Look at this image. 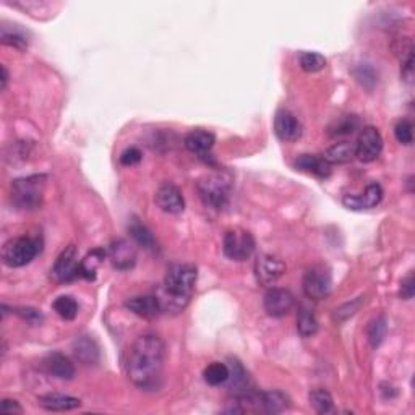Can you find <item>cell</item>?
I'll return each instance as SVG.
<instances>
[{
    "mask_svg": "<svg viewBox=\"0 0 415 415\" xmlns=\"http://www.w3.org/2000/svg\"><path fill=\"white\" fill-rule=\"evenodd\" d=\"M331 274L328 269L321 266L309 269L304 276V283H302V289H304L305 295L311 300L326 299L331 292Z\"/></svg>",
    "mask_w": 415,
    "mask_h": 415,
    "instance_id": "obj_7",
    "label": "cell"
},
{
    "mask_svg": "<svg viewBox=\"0 0 415 415\" xmlns=\"http://www.w3.org/2000/svg\"><path fill=\"white\" fill-rule=\"evenodd\" d=\"M299 66L306 73H316L326 67V58L318 52H302L299 56Z\"/></svg>",
    "mask_w": 415,
    "mask_h": 415,
    "instance_id": "obj_31",
    "label": "cell"
},
{
    "mask_svg": "<svg viewBox=\"0 0 415 415\" xmlns=\"http://www.w3.org/2000/svg\"><path fill=\"white\" fill-rule=\"evenodd\" d=\"M0 411L4 414H21L23 412V407L17 401H13V399H4L2 404H0Z\"/></svg>",
    "mask_w": 415,
    "mask_h": 415,
    "instance_id": "obj_39",
    "label": "cell"
},
{
    "mask_svg": "<svg viewBox=\"0 0 415 415\" xmlns=\"http://www.w3.org/2000/svg\"><path fill=\"white\" fill-rule=\"evenodd\" d=\"M37 404L46 411H52V412H67V411H73V409H78L82 406V401L78 397L73 396H66V395H46L41 396L37 399Z\"/></svg>",
    "mask_w": 415,
    "mask_h": 415,
    "instance_id": "obj_20",
    "label": "cell"
},
{
    "mask_svg": "<svg viewBox=\"0 0 415 415\" xmlns=\"http://www.w3.org/2000/svg\"><path fill=\"white\" fill-rule=\"evenodd\" d=\"M142 158H143V154L138 148H135V147L127 148L120 154V164L122 166H135V164H138L140 161H142Z\"/></svg>",
    "mask_w": 415,
    "mask_h": 415,
    "instance_id": "obj_36",
    "label": "cell"
},
{
    "mask_svg": "<svg viewBox=\"0 0 415 415\" xmlns=\"http://www.w3.org/2000/svg\"><path fill=\"white\" fill-rule=\"evenodd\" d=\"M295 299L290 290L283 287H269L265 294V310L269 316L273 318H283L289 315V311L294 309Z\"/></svg>",
    "mask_w": 415,
    "mask_h": 415,
    "instance_id": "obj_11",
    "label": "cell"
},
{
    "mask_svg": "<svg viewBox=\"0 0 415 415\" xmlns=\"http://www.w3.org/2000/svg\"><path fill=\"white\" fill-rule=\"evenodd\" d=\"M274 132H276L278 138L281 140V142H297L302 137V123L292 112L285 109L278 111L276 117H274Z\"/></svg>",
    "mask_w": 415,
    "mask_h": 415,
    "instance_id": "obj_13",
    "label": "cell"
},
{
    "mask_svg": "<svg viewBox=\"0 0 415 415\" xmlns=\"http://www.w3.org/2000/svg\"><path fill=\"white\" fill-rule=\"evenodd\" d=\"M52 306L54 310H56V314L67 321L75 320L78 315L77 300L70 297V295H62V297H58L56 302H54Z\"/></svg>",
    "mask_w": 415,
    "mask_h": 415,
    "instance_id": "obj_30",
    "label": "cell"
},
{
    "mask_svg": "<svg viewBox=\"0 0 415 415\" xmlns=\"http://www.w3.org/2000/svg\"><path fill=\"white\" fill-rule=\"evenodd\" d=\"M7 83H8V72L5 66H2V91L7 88Z\"/></svg>",
    "mask_w": 415,
    "mask_h": 415,
    "instance_id": "obj_40",
    "label": "cell"
},
{
    "mask_svg": "<svg viewBox=\"0 0 415 415\" xmlns=\"http://www.w3.org/2000/svg\"><path fill=\"white\" fill-rule=\"evenodd\" d=\"M295 167L300 171L310 172L320 179H326L331 175V164L326 163L323 159V156H314V154H302L300 158L295 161Z\"/></svg>",
    "mask_w": 415,
    "mask_h": 415,
    "instance_id": "obj_22",
    "label": "cell"
},
{
    "mask_svg": "<svg viewBox=\"0 0 415 415\" xmlns=\"http://www.w3.org/2000/svg\"><path fill=\"white\" fill-rule=\"evenodd\" d=\"M203 378L211 386L224 385L229 380V366L223 362L209 364L203 371Z\"/></svg>",
    "mask_w": 415,
    "mask_h": 415,
    "instance_id": "obj_27",
    "label": "cell"
},
{
    "mask_svg": "<svg viewBox=\"0 0 415 415\" xmlns=\"http://www.w3.org/2000/svg\"><path fill=\"white\" fill-rule=\"evenodd\" d=\"M46 175H30L12 183V199L21 209H36L41 206L44 195Z\"/></svg>",
    "mask_w": 415,
    "mask_h": 415,
    "instance_id": "obj_4",
    "label": "cell"
},
{
    "mask_svg": "<svg viewBox=\"0 0 415 415\" xmlns=\"http://www.w3.org/2000/svg\"><path fill=\"white\" fill-rule=\"evenodd\" d=\"M107 255H109L114 268L120 269V271H128L137 263V249H135L132 242L125 239L112 242L109 245V250H107Z\"/></svg>",
    "mask_w": 415,
    "mask_h": 415,
    "instance_id": "obj_12",
    "label": "cell"
},
{
    "mask_svg": "<svg viewBox=\"0 0 415 415\" xmlns=\"http://www.w3.org/2000/svg\"><path fill=\"white\" fill-rule=\"evenodd\" d=\"M199 198L209 208L221 209L229 202L233 190V175L228 171H218L204 175L197 183Z\"/></svg>",
    "mask_w": 415,
    "mask_h": 415,
    "instance_id": "obj_3",
    "label": "cell"
},
{
    "mask_svg": "<svg viewBox=\"0 0 415 415\" xmlns=\"http://www.w3.org/2000/svg\"><path fill=\"white\" fill-rule=\"evenodd\" d=\"M41 247L39 242L31 237H15L5 242L2 249V260L10 268H21L35 260Z\"/></svg>",
    "mask_w": 415,
    "mask_h": 415,
    "instance_id": "obj_5",
    "label": "cell"
},
{
    "mask_svg": "<svg viewBox=\"0 0 415 415\" xmlns=\"http://www.w3.org/2000/svg\"><path fill=\"white\" fill-rule=\"evenodd\" d=\"M355 158V144L349 142L334 143L333 147L328 148L323 154V159L326 163L333 164H347Z\"/></svg>",
    "mask_w": 415,
    "mask_h": 415,
    "instance_id": "obj_24",
    "label": "cell"
},
{
    "mask_svg": "<svg viewBox=\"0 0 415 415\" xmlns=\"http://www.w3.org/2000/svg\"><path fill=\"white\" fill-rule=\"evenodd\" d=\"M166 362V344L156 334L137 337L125 357V373L135 386L154 390L159 386Z\"/></svg>",
    "mask_w": 415,
    "mask_h": 415,
    "instance_id": "obj_1",
    "label": "cell"
},
{
    "mask_svg": "<svg viewBox=\"0 0 415 415\" xmlns=\"http://www.w3.org/2000/svg\"><path fill=\"white\" fill-rule=\"evenodd\" d=\"M15 314L20 315L23 320H26L28 323H31V325H39V323L42 321V315L41 311H37L35 309H17L15 310Z\"/></svg>",
    "mask_w": 415,
    "mask_h": 415,
    "instance_id": "obj_37",
    "label": "cell"
},
{
    "mask_svg": "<svg viewBox=\"0 0 415 415\" xmlns=\"http://www.w3.org/2000/svg\"><path fill=\"white\" fill-rule=\"evenodd\" d=\"M156 204L163 209L164 213L179 214L185 209V199L182 197V192L172 183H163L156 192Z\"/></svg>",
    "mask_w": 415,
    "mask_h": 415,
    "instance_id": "obj_15",
    "label": "cell"
},
{
    "mask_svg": "<svg viewBox=\"0 0 415 415\" xmlns=\"http://www.w3.org/2000/svg\"><path fill=\"white\" fill-rule=\"evenodd\" d=\"M128 233H130L132 239L137 242L138 245H142L143 249L151 250V252H154L156 249H158V244H156L154 235L151 234V230L140 219H137V218L132 219V223L128 224Z\"/></svg>",
    "mask_w": 415,
    "mask_h": 415,
    "instance_id": "obj_26",
    "label": "cell"
},
{
    "mask_svg": "<svg viewBox=\"0 0 415 415\" xmlns=\"http://www.w3.org/2000/svg\"><path fill=\"white\" fill-rule=\"evenodd\" d=\"M197 268L190 263H174L167 269L163 285L156 292V299L163 311L180 314L192 299L197 284Z\"/></svg>",
    "mask_w": 415,
    "mask_h": 415,
    "instance_id": "obj_2",
    "label": "cell"
},
{
    "mask_svg": "<svg viewBox=\"0 0 415 415\" xmlns=\"http://www.w3.org/2000/svg\"><path fill=\"white\" fill-rule=\"evenodd\" d=\"M297 331L302 337H314L318 333V320L310 310L302 309L297 315Z\"/></svg>",
    "mask_w": 415,
    "mask_h": 415,
    "instance_id": "obj_29",
    "label": "cell"
},
{
    "mask_svg": "<svg viewBox=\"0 0 415 415\" xmlns=\"http://www.w3.org/2000/svg\"><path fill=\"white\" fill-rule=\"evenodd\" d=\"M224 255L229 260L234 261H245L253 255L255 252V239L249 233V230L234 229L228 230L224 235V244H223Z\"/></svg>",
    "mask_w": 415,
    "mask_h": 415,
    "instance_id": "obj_6",
    "label": "cell"
},
{
    "mask_svg": "<svg viewBox=\"0 0 415 415\" xmlns=\"http://www.w3.org/2000/svg\"><path fill=\"white\" fill-rule=\"evenodd\" d=\"M125 306L132 314L140 318H144V320H154L159 314H163L156 295H138V297H132L125 302Z\"/></svg>",
    "mask_w": 415,
    "mask_h": 415,
    "instance_id": "obj_16",
    "label": "cell"
},
{
    "mask_svg": "<svg viewBox=\"0 0 415 415\" xmlns=\"http://www.w3.org/2000/svg\"><path fill=\"white\" fill-rule=\"evenodd\" d=\"M107 252L104 249H94L86 255L82 261H80V276L88 279V281H94L96 273H98L99 266L104 261Z\"/></svg>",
    "mask_w": 415,
    "mask_h": 415,
    "instance_id": "obj_25",
    "label": "cell"
},
{
    "mask_svg": "<svg viewBox=\"0 0 415 415\" xmlns=\"http://www.w3.org/2000/svg\"><path fill=\"white\" fill-rule=\"evenodd\" d=\"M52 278L57 283H70L80 276L78 252L75 245H68L63 250L52 266Z\"/></svg>",
    "mask_w": 415,
    "mask_h": 415,
    "instance_id": "obj_9",
    "label": "cell"
},
{
    "mask_svg": "<svg viewBox=\"0 0 415 415\" xmlns=\"http://www.w3.org/2000/svg\"><path fill=\"white\" fill-rule=\"evenodd\" d=\"M73 352L77 355L80 362L85 365H94L99 362V347L98 344L94 342V339L88 336L78 337L77 341L73 342Z\"/></svg>",
    "mask_w": 415,
    "mask_h": 415,
    "instance_id": "obj_23",
    "label": "cell"
},
{
    "mask_svg": "<svg viewBox=\"0 0 415 415\" xmlns=\"http://www.w3.org/2000/svg\"><path fill=\"white\" fill-rule=\"evenodd\" d=\"M214 143H216V137L206 130H193L183 140L185 148L198 156H206L214 147Z\"/></svg>",
    "mask_w": 415,
    "mask_h": 415,
    "instance_id": "obj_19",
    "label": "cell"
},
{
    "mask_svg": "<svg viewBox=\"0 0 415 415\" xmlns=\"http://www.w3.org/2000/svg\"><path fill=\"white\" fill-rule=\"evenodd\" d=\"M395 135L396 140L401 144H412L414 142V132H412V123L404 118V120H399L395 127Z\"/></svg>",
    "mask_w": 415,
    "mask_h": 415,
    "instance_id": "obj_34",
    "label": "cell"
},
{
    "mask_svg": "<svg viewBox=\"0 0 415 415\" xmlns=\"http://www.w3.org/2000/svg\"><path fill=\"white\" fill-rule=\"evenodd\" d=\"M285 273L283 260L273 255H260L255 260V278L263 287H273L278 279Z\"/></svg>",
    "mask_w": 415,
    "mask_h": 415,
    "instance_id": "obj_10",
    "label": "cell"
},
{
    "mask_svg": "<svg viewBox=\"0 0 415 415\" xmlns=\"http://www.w3.org/2000/svg\"><path fill=\"white\" fill-rule=\"evenodd\" d=\"M42 366L47 373L58 380H72L75 376V366L66 355L61 352H52L42 360Z\"/></svg>",
    "mask_w": 415,
    "mask_h": 415,
    "instance_id": "obj_17",
    "label": "cell"
},
{
    "mask_svg": "<svg viewBox=\"0 0 415 415\" xmlns=\"http://www.w3.org/2000/svg\"><path fill=\"white\" fill-rule=\"evenodd\" d=\"M260 412L263 414H281L287 411L290 406V399L283 391L273 390L260 392Z\"/></svg>",
    "mask_w": 415,
    "mask_h": 415,
    "instance_id": "obj_21",
    "label": "cell"
},
{
    "mask_svg": "<svg viewBox=\"0 0 415 415\" xmlns=\"http://www.w3.org/2000/svg\"><path fill=\"white\" fill-rule=\"evenodd\" d=\"M386 331H388V325H386L385 316L375 318L368 326V341L371 346L378 347L383 342V339L386 337Z\"/></svg>",
    "mask_w": 415,
    "mask_h": 415,
    "instance_id": "obj_32",
    "label": "cell"
},
{
    "mask_svg": "<svg viewBox=\"0 0 415 415\" xmlns=\"http://www.w3.org/2000/svg\"><path fill=\"white\" fill-rule=\"evenodd\" d=\"M310 406L315 409V412L318 414H330L333 412L334 402H333V396L323 388H318V390H314L310 392Z\"/></svg>",
    "mask_w": 415,
    "mask_h": 415,
    "instance_id": "obj_28",
    "label": "cell"
},
{
    "mask_svg": "<svg viewBox=\"0 0 415 415\" xmlns=\"http://www.w3.org/2000/svg\"><path fill=\"white\" fill-rule=\"evenodd\" d=\"M359 127V118L355 116H346L336 120L334 125H331L330 133L333 137H342V135H352Z\"/></svg>",
    "mask_w": 415,
    "mask_h": 415,
    "instance_id": "obj_33",
    "label": "cell"
},
{
    "mask_svg": "<svg viewBox=\"0 0 415 415\" xmlns=\"http://www.w3.org/2000/svg\"><path fill=\"white\" fill-rule=\"evenodd\" d=\"M381 149L383 137L378 128L364 127L355 143V158H359L362 163H373L375 159H378Z\"/></svg>",
    "mask_w": 415,
    "mask_h": 415,
    "instance_id": "obj_8",
    "label": "cell"
},
{
    "mask_svg": "<svg viewBox=\"0 0 415 415\" xmlns=\"http://www.w3.org/2000/svg\"><path fill=\"white\" fill-rule=\"evenodd\" d=\"M415 292V283H414V274L411 273L409 276L401 283V297L404 300H411Z\"/></svg>",
    "mask_w": 415,
    "mask_h": 415,
    "instance_id": "obj_38",
    "label": "cell"
},
{
    "mask_svg": "<svg viewBox=\"0 0 415 415\" xmlns=\"http://www.w3.org/2000/svg\"><path fill=\"white\" fill-rule=\"evenodd\" d=\"M383 199V188L380 183H370L366 185L365 190L360 195H344L342 204L354 211H360V209H370L375 208L376 204H380Z\"/></svg>",
    "mask_w": 415,
    "mask_h": 415,
    "instance_id": "obj_14",
    "label": "cell"
},
{
    "mask_svg": "<svg viewBox=\"0 0 415 415\" xmlns=\"http://www.w3.org/2000/svg\"><path fill=\"white\" fill-rule=\"evenodd\" d=\"M2 44L4 46H10L15 47L18 51H26L28 49V41L25 39V36H21L18 33H2Z\"/></svg>",
    "mask_w": 415,
    "mask_h": 415,
    "instance_id": "obj_35",
    "label": "cell"
},
{
    "mask_svg": "<svg viewBox=\"0 0 415 415\" xmlns=\"http://www.w3.org/2000/svg\"><path fill=\"white\" fill-rule=\"evenodd\" d=\"M225 383H229V391L233 392L234 397L245 396L249 395V392H252L249 375H247L245 368L242 366L239 360H230L229 380Z\"/></svg>",
    "mask_w": 415,
    "mask_h": 415,
    "instance_id": "obj_18",
    "label": "cell"
}]
</instances>
